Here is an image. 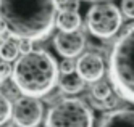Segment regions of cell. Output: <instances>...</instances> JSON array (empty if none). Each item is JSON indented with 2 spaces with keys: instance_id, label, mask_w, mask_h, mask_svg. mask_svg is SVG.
I'll use <instances>...</instances> for the list:
<instances>
[{
  "instance_id": "1",
  "label": "cell",
  "mask_w": 134,
  "mask_h": 127,
  "mask_svg": "<svg viewBox=\"0 0 134 127\" xmlns=\"http://www.w3.org/2000/svg\"><path fill=\"white\" fill-rule=\"evenodd\" d=\"M58 0H0V19L15 39L44 40L57 26Z\"/></svg>"
},
{
  "instance_id": "2",
  "label": "cell",
  "mask_w": 134,
  "mask_h": 127,
  "mask_svg": "<svg viewBox=\"0 0 134 127\" xmlns=\"http://www.w3.org/2000/svg\"><path fill=\"white\" fill-rule=\"evenodd\" d=\"M12 81L23 95L41 98L50 93L58 82V66L49 52L32 48L16 58Z\"/></svg>"
},
{
  "instance_id": "3",
  "label": "cell",
  "mask_w": 134,
  "mask_h": 127,
  "mask_svg": "<svg viewBox=\"0 0 134 127\" xmlns=\"http://www.w3.org/2000/svg\"><path fill=\"white\" fill-rule=\"evenodd\" d=\"M108 79L120 98L134 105V26L120 35L111 47Z\"/></svg>"
},
{
  "instance_id": "4",
  "label": "cell",
  "mask_w": 134,
  "mask_h": 127,
  "mask_svg": "<svg viewBox=\"0 0 134 127\" xmlns=\"http://www.w3.org/2000/svg\"><path fill=\"white\" fill-rule=\"evenodd\" d=\"M45 127H94V113L79 98H62L47 111Z\"/></svg>"
},
{
  "instance_id": "5",
  "label": "cell",
  "mask_w": 134,
  "mask_h": 127,
  "mask_svg": "<svg viewBox=\"0 0 134 127\" xmlns=\"http://www.w3.org/2000/svg\"><path fill=\"white\" fill-rule=\"evenodd\" d=\"M87 29L97 39H110L120 31L121 27V11L113 3H95L89 8L87 16Z\"/></svg>"
},
{
  "instance_id": "6",
  "label": "cell",
  "mask_w": 134,
  "mask_h": 127,
  "mask_svg": "<svg viewBox=\"0 0 134 127\" xmlns=\"http://www.w3.org/2000/svg\"><path fill=\"white\" fill-rule=\"evenodd\" d=\"M44 116V106L36 96H20L13 105V122L18 127H37Z\"/></svg>"
},
{
  "instance_id": "7",
  "label": "cell",
  "mask_w": 134,
  "mask_h": 127,
  "mask_svg": "<svg viewBox=\"0 0 134 127\" xmlns=\"http://www.w3.org/2000/svg\"><path fill=\"white\" fill-rule=\"evenodd\" d=\"M86 45V37L76 31H60L53 39V47L63 58H74L81 55Z\"/></svg>"
},
{
  "instance_id": "8",
  "label": "cell",
  "mask_w": 134,
  "mask_h": 127,
  "mask_svg": "<svg viewBox=\"0 0 134 127\" xmlns=\"http://www.w3.org/2000/svg\"><path fill=\"white\" fill-rule=\"evenodd\" d=\"M76 71L81 74L86 82H97L105 74V64L99 53L89 52L76 61Z\"/></svg>"
},
{
  "instance_id": "9",
  "label": "cell",
  "mask_w": 134,
  "mask_h": 127,
  "mask_svg": "<svg viewBox=\"0 0 134 127\" xmlns=\"http://www.w3.org/2000/svg\"><path fill=\"white\" fill-rule=\"evenodd\" d=\"M97 127H134V110L120 108L108 111Z\"/></svg>"
},
{
  "instance_id": "10",
  "label": "cell",
  "mask_w": 134,
  "mask_h": 127,
  "mask_svg": "<svg viewBox=\"0 0 134 127\" xmlns=\"http://www.w3.org/2000/svg\"><path fill=\"white\" fill-rule=\"evenodd\" d=\"M58 85L63 92L74 95V93H79V92L84 90L86 81L81 77V74L74 69V71H70V72H60L58 74Z\"/></svg>"
},
{
  "instance_id": "11",
  "label": "cell",
  "mask_w": 134,
  "mask_h": 127,
  "mask_svg": "<svg viewBox=\"0 0 134 127\" xmlns=\"http://www.w3.org/2000/svg\"><path fill=\"white\" fill-rule=\"evenodd\" d=\"M55 24L60 31H76L81 26V15L74 8H62L57 13Z\"/></svg>"
},
{
  "instance_id": "12",
  "label": "cell",
  "mask_w": 134,
  "mask_h": 127,
  "mask_svg": "<svg viewBox=\"0 0 134 127\" xmlns=\"http://www.w3.org/2000/svg\"><path fill=\"white\" fill-rule=\"evenodd\" d=\"M20 55V45H18V39L15 37H8V39H3L2 44H0V56L7 61H13L18 58Z\"/></svg>"
},
{
  "instance_id": "13",
  "label": "cell",
  "mask_w": 134,
  "mask_h": 127,
  "mask_svg": "<svg viewBox=\"0 0 134 127\" xmlns=\"http://www.w3.org/2000/svg\"><path fill=\"white\" fill-rule=\"evenodd\" d=\"M13 116V106L10 98L0 92V125H7Z\"/></svg>"
},
{
  "instance_id": "14",
  "label": "cell",
  "mask_w": 134,
  "mask_h": 127,
  "mask_svg": "<svg viewBox=\"0 0 134 127\" xmlns=\"http://www.w3.org/2000/svg\"><path fill=\"white\" fill-rule=\"evenodd\" d=\"M92 95L99 100H107L108 96H111V87L107 82H95L92 87Z\"/></svg>"
},
{
  "instance_id": "15",
  "label": "cell",
  "mask_w": 134,
  "mask_h": 127,
  "mask_svg": "<svg viewBox=\"0 0 134 127\" xmlns=\"http://www.w3.org/2000/svg\"><path fill=\"white\" fill-rule=\"evenodd\" d=\"M121 11L126 18L134 19V0H121Z\"/></svg>"
},
{
  "instance_id": "16",
  "label": "cell",
  "mask_w": 134,
  "mask_h": 127,
  "mask_svg": "<svg viewBox=\"0 0 134 127\" xmlns=\"http://www.w3.org/2000/svg\"><path fill=\"white\" fill-rule=\"evenodd\" d=\"M32 44L34 40L31 39H18V45H20V53H27L32 50Z\"/></svg>"
},
{
  "instance_id": "17",
  "label": "cell",
  "mask_w": 134,
  "mask_h": 127,
  "mask_svg": "<svg viewBox=\"0 0 134 127\" xmlns=\"http://www.w3.org/2000/svg\"><path fill=\"white\" fill-rule=\"evenodd\" d=\"M74 69H76V63L73 61V58H66L60 64V72H70V71H74Z\"/></svg>"
},
{
  "instance_id": "18",
  "label": "cell",
  "mask_w": 134,
  "mask_h": 127,
  "mask_svg": "<svg viewBox=\"0 0 134 127\" xmlns=\"http://www.w3.org/2000/svg\"><path fill=\"white\" fill-rule=\"evenodd\" d=\"M2 60H3V58H2V56H0V63H2ZM3 81H5V79H3V77H2V74H0V84H2Z\"/></svg>"
},
{
  "instance_id": "19",
  "label": "cell",
  "mask_w": 134,
  "mask_h": 127,
  "mask_svg": "<svg viewBox=\"0 0 134 127\" xmlns=\"http://www.w3.org/2000/svg\"><path fill=\"white\" fill-rule=\"evenodd\" d=\"M2 40H3V34L0 32V44H2Z\"/></svg>"
}]
</instances>
